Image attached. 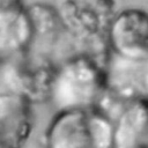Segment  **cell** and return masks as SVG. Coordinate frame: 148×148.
I'll return each instance as SVG.
<instances>
[{"mask_svg": "<svg viewBox=\"0 0 148 148\" xmlns=\"http://www.w3.org/2000/svg\"><path fill=\"white\" fill-rule=\"evenodd\" d=\"M32 103L22 95L0 94V148H23L34 131Z\"/></svg>", "mask_w": 148, "mask_h": 148, "instance_id": "cell-5", "label": "cell"}, {"mask_svg": "<svg viewBox=\"0 0 148 148\" xmlns=\"http://www.w3.org/2000/svg\"><path fill=\"white\" fill-rule=\"evenodd\" d=\"M42 141L44 148H113L112 120L97 106L56 112Z\"/></svg>", "mask_w": 148, "mask_h": 148, "instance_id": "cell-2", "label": "cell"}, {"mask_svg": "<svg viewBox=\"0 0 148 148\" xmlns=\"http://www.w3.org/2000/svg\"><path fill=\"white\" fill-rule=\"evenodd\" d=\"M106 91L103 64L88 54H74L53 66L46 102L56 112L96 108Z\"/></svg>", "mask_w": 148, "mask_h": 148, "instance_id": "cell-1", "label": "cell"}, {"mask_svg": "<svg viewBox=\"0 0 148 148\" xmlns=\"http://www.w3.org/2000/svg\"><path fill=\"white\" fill-rule=\"evenodd\" d=\"M32 39V20L23 3L0 8V60L27 54Z\"/></svg>", "mask_w": 148, "mask_h": 148, "instance_id": "cell-7", "label": "cell"}, {"mask_svg": "<svg viewBox=\"0 0 148 148\" xmlns=\"http://www.w3.org/2000/svg\"><path fill=\"white\" fill-rule=\"evenodd\" d=\"M109 117L113 148H148V101L121 102Z\"/></svg>", "mask_w": 148, "mask_h": 148, "instance_id": "cell-6", "label": "cell"}, {"mask_svg": "<svg viewBox=\"0 0 148 148\" xmlns=\"http://www.w3.org/2000/svg\"><path fill=\"white\" fill-rule=\"evenodd\" d=\"M106 92L123 101H148V54L120 56L109 52L104 64Z\"/></svg>", "mask_w": 148, "mask_h": 148, "instance_id": "cell-3", "label": "cell"}, {"mask_svg": "<svg viewBox=\"0 0 148 148\" xmlns=\"http://www.w3.org/2000/svg\"><path fill=\"white\" fill-rule=\"evenodd\" d=\"M17 3H22V0H0V8L12 6V5H17Z\"/></svg>", "mask_w": 148, "mask_h": 148, "instance_id": "cell-8", "label": "cell"}, {"mask_svg": "<svg viewBox=\"0 0 148 148\" xmlns=\"http://www.w3.org/2000/svg\"><path fill=\"white\" fill-rule=\"evenodd\" d=\"M109 52L136 57L148 54V12L125 8L117 13L106 29Z\"/></svg>", "mask_w": 148, "mask_h": 148, "instance_id": "cell-4", "label": "cell"}]
</instances>
